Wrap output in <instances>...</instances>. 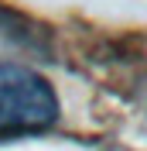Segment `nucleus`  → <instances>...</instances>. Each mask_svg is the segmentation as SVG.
Wrapping results in <instances>:
<instances>
[{
  "label": "nucleus",
  "instance_id": "nucleus-1",
  "mask_svg": "<svg viewBox=\"0 0 147 151\" xmlns=\"http://www.w3.org/2000/svg\"><path fill=\"white\" fill-rule=\"evenodd\" d=\"M58 120V96L41 72L0 65V141L48 131Z\"/></svg>",
  "mask_w": 147,
  "mask_h": 151
}]
</instances>
